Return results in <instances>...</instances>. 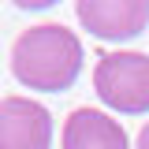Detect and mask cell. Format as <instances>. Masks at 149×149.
Here are the masks:
<instances>
[{"instance_id": "obj_1", "label": "cell", "mask_w": 149, "mask_h": 149, "mask_svg": "<svg viewBox=\"0 0 149 149\" xmlns=\"http://www.w3.org/2000/svg\"><path fill=\"white\" fill-rule=\"evenodd\" d=\"M78 71H82V41L60 22L30 26L11 45V74L30 90L63 93L74 86Z\"/></svg>"}, {"instance_id": "obj_2", "label": "cell", "mask_w": 149, "mask_h": 149, "mask_svg": "<svg viewBox=\"0 0 149 149\" xmlns=\"http://www.w3.org/2000/svg\"><path fill=\"white\" fill-rule=\"evenodd\" d=\"M93 90L108 108L123 112V116L149 112V56L104 52L93 67Z\"/></svg>"}, {"instance_id": "obj_3", "label": "cell", "mask_w": 149, "mask_h": 149, "mask_svg": "<svg viewBox=\"0 0 149 149\" xmlns=\"http://www.w3.org/2000/svg\"><path fill=\"white\" fill-rule=\"evenodd\" d=\"M78 22L101 41H127L149 22V0H78Z\"/></svg>"}, {"instance_id": "obj_4", "label": "cell", "mask_w": 149, "mask_h": 149, "mask_svg": "<svg viewBox=\"0 0 149 149\" xmlns=\"http://www.w3.org/2000/svg\"><path fill=\"white\" fill-rule=\"evenodd\" d=\"M52 146V116L30 97L0 101V149H49Z\"/></svg>"}, {"instance_id": "obj_5", "label": "cell", "mask_w": 149, "mask_h": 149, "mask_svg": "<svg viewBox=\"0 0 149 149\" xmlns=\"http://www.w3.org/2000/svg\"><path fill=\"white\" fill-rule=\"evenodd\" d=\"M63 149H130L127 130L97 108H74L63 123Z\"/></svg>"}, {"instance_id": "obj_6", "label": "cell", "mask_w": 149, "mask_h": 149, "mask_svg": "<svg viewBox=\"0 0 149 149\" xmlns=\"http://www.w3.org/2000/svg\"><path fill=\"white\" fill-rule=\"evenodd\" d=\"M138 149H149V123L142 127V134H138Z\"/></svg>"}]
</instances>
